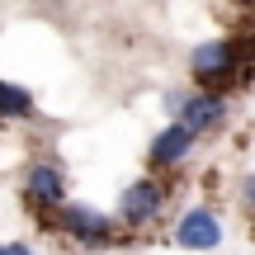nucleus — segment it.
<instances>
[{"label":"nucleus","mask_w":255,"mask_h":255,"mask_svg":"<svg viewBox=\"0 0 255 255\" xmlns=\"http://www.w3.org/2000/svg\"><path fill=\"white\" fill-rule=\"evenodd\" d=\"M189 71L194 81L203 85V90H218L232 81H241V71H246V57H241V43L237 38H213V43H199L189 52Z\"/></svg>","instance_id":"nucleus-1"},{"label":"nucleus","mask_w":255,"mask_h":255,"mask_svg":"<svg viewBox=\"0 0 255 255\" xmlns=\"http://www.w3.org/2000/svg\"><path fill=\"white\" fill-rule=\"evenodd\" d=\"M57 227H62L76 246L100 251V246L114 241V227H119V222H114L109 213H100V208H85V203H62V208H57Z\"/></svg>","instance_id":"nucleus-2"},{"label":"nucleus","mask_w":255,"mask_h":255,"mask_svg":"<svg viewBox=\"0 0 255 255\" xmlns=\"http://www.w3.org/2000/svg\"><path fill=\"white\" fill-rule=\"evenodd\" d=\"M161 208H165V184L151 180V175H142V180H132V184L123 189V199H119V222H123V227H146Z\"/></svg>","instance_id":"nucleus-3"},{"label":"nucleus","mask_w":255,"mask_h":255,"mask_svg":"<svg viewBox=\"0 0 255 255\" xmlns=\"http://www.w3.org/2000/svg\"><path fill=\"white\" fill-rule=\"evenodd\" d=\"M24 203H28V208H43V213H57L66 203V175L57 170L52 161L28 165V175H24Z\"/></svg>","instance_id":"nucleus-4"},{"label":"nucleus","mask_w":255,"mask_h":255,"mask_svg":"<svg viewBox=\"0 0 255 255\" xmlns=\"http://www.w3.org/2000/svg\"><path fill=\"white\" fill-rule=\"evenodd\" d=\"M222 119H227V95H218V90H184V104L175 114V123H184L194 137L218 128Z\"/></svg>","instance_id":"nucleus-5"},{"label":"nucleus","mask_w":255,"mask_h":255,"mask_svg":"<svg viewBox=\"0 0 255 255\" xmlns=\"http://www.w3.org/2000/svg\"><path fill=\"white\" fill-rule=\"evenodd\" d=\"M218 241H222V222L213 208H189L175 222V246H184V251H213Z\"/></svg>","instance_id":"nucleus-6"},{"label":"nucleus","mask_w":255,"mask_h":255,"mask_svg":"<svg viewBox=\"0 0 255 255\" xmlns=\"http://www.w3.org/2000/svg\"><path fill=\"white\" fill-rule=\"evenodd\" d=\"M194 142H199V137H194L184 123H165L161 132L151 137V146H146V161H151L156 170H170V165H180L184 156L194 151Z\"/></svg>","instance_id":"nucleus-7"},{"label":"nucleus","mask_w":255,"mask_h":255,"mask_svg":"<svg viewBox=\"0 0 255 255\" xmlns=\"http://www.w3.org/2000/svg\"><path fill=\"white\" fill-rule=\"evenodd\" d=\"M0 119H19V123L38 119L33 95H28V90H19V85H9V81H0Z\"/></svg>","instance_id":"nucleus-8"},{"label":"nucleus","mask_w":255,"mask_h":255,"mask_svg":"<svg viewBox=\"0 0 255 255\" xmlns=\"http://www.w3.org/2000/svg\"><path fill=\"white\" fill-rule=\"evenodd\" d=\"M241 194H246V203L255 208V175H246V180H241Z\"/></svg>","instance_id":"nucleus-9"},{"label":"nucleus","mask_w":255,"mask_h":255,"mask_svg":"<svg viewBox=\"0 0 255 255\" xmlns=\"http://www.w3.org/2000/svg\"><path fill=\"white\" fill-rule=\"evenodd\" d=\"M5 255H38V251H28L24 241H9V246H5Z\"/></svg>","instance_id":"nucleus-10"},{"label":"nucleus","mask_w":255,"mask_h":255,"mask_svg":"<svg viewBox=\"0 0 255 255\" xmlns=\"http://www.w3.org/2000/svg\"><path fill=\"white\" fill-rule=\"evenodd\" d=\"M0 255H5V241H0Z\"/></svg>","instance_id":"nucleus-11"}]
</instances>
